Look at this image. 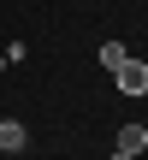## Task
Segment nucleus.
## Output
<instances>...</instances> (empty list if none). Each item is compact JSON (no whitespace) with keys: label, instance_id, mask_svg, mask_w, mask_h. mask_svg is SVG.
<instances>
[{"label":"nucleus","instance_id":"obj_1","mask_svg":"<svg viewBox=\"0 0 148 160\" xmlns=\"http://www.w3.org/2000/svg\"><path fill=\"white\" fill-rule=\"evenodd\" d=\"M113 77H119V95H148V65L142 59H125Z\"/></svg>","mask_w":148,"mask_h":160},{"label":"nucleus","instance_id":"obj_2","mask_svg":"<svg viewBox=\"0 0 148 160\" xmlns=\"http://www.w3.org/2000/svg\"><path fill=\"white\" fill-rule=\"evenodd\" d=\"M24 142H30V131H24L18 119H0V148H6V154H18Z\"/></svg>","mask_w":148,"mask_h":160},{"label":"nucleus","instance_id":"obj_4","mask_svg":"<svg viewBox=\"0 0 148 160\" xmlns=\"http://www.w3.org/2000/svg\"><path fill=\"white\" fill-rule=\"evenodd\" d=\"M125 59H131V53H125V42H101V65H107V71H119Z\"/></svg>","mask_w":148,"mask_h":160},{"label":"nucleus","instance_id":"obj_3","mask_svg":"<svg viewBox=\"0 0 148 160\" xmlns=\"http://www.w3.org/2000/svg\"><path fill=\"white\" fill-rule=\"evenodd\" d=\"M142 148H148V131L142 125H125V131H119V154H136L142 160Z\"/></svg>","mask_w":148,"mask_h":160},{"label":"nucleus","instance_id":"obj_5","mask_svg":"<svg viewBox=\"0 0 148 160\" xmlns=\"http://www.w3.org/2000/svg\"><path fill=\"white\" fill-rule=\"evenodd\" d=\"M113 160H136V154H119V148H113Z\"/></svg>","mask_w":148,"mask_h":160}]
</instances>
